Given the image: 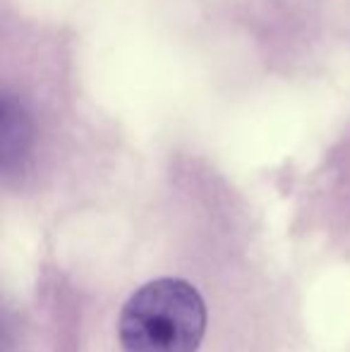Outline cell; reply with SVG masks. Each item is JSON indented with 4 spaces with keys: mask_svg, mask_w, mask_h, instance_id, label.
<instances>
[{
    "mask_svg": "<svg viewBox=\"0 0 350 352\" xmlns=\"http://www.w3.org/2000/svg\"><path fill=\"white\" fill-rule=\"evenodd\" d=\"M125 135L91 96L80 32L0 0V180L8 199L58 204L106 185Z\"/></svg>",
    "mask_w": 350,
    "mask_h": 352,
    "instance_id": "obj_1",
    "label": "cell"
},
{
    "mask_svg": "<svg viewBox=\"0 0 350 352\" xmlns=\"http://www.w3.org/2000/svg\"><path fill=\"white\" fill-rule=\"evenodd\" d=\"M173 41L233 98L303 87L350 48L343 0H154Z\"/></svg>",
    "mask_w": 350,
    "mask_h": 352,
    "instance_id": "obj_2",
    "label": "cell"
},
{
    "mask_svg": "<svg viewBox=\"0 0 350 352\" xmlns=\"http://www.w3.org/2000/svg\"><path fill=\"white\" fill-rule=\"evenodd\" d=\"M221 319V300H214L204 269L154 261L116 302V352H211Z\"/></svg>",
    "mask_w": 350,
    "mask_h": 352,
    "instance_id": "obj_3",
    "label": "cell"
}]
</instances>
